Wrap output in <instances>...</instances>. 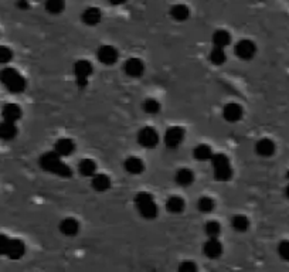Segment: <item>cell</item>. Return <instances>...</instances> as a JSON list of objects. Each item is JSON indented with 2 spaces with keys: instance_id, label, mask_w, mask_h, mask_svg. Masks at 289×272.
<instances>
[{
  "instance_id": "ac0fdd59",
  "label": "cell",
  "mask_w": 289,
  "mask_h": 272,
  "mask_svg": "<svg viewBox=\"0 0 289 272\" xmlns=\"http://www.w3.org/2000/svg\"><path fill=\"white\" fill-rule=\"evenodd\" d=\"M93 184L94 190H96L98 193L106 192L109 187H111V179L106 176V174H102V173H95L93 176Z\"/></svg>"
},
{
  "instance_id": "5b68a950",
  "label": "cell",
  "mask_w": 289,
  "mask_h": 272,
  "mask_svg": "<svg viewBox=\"0 0 289 272\" xmlns=\"http://www.w3.org/2000/svg\"><path fill=\"white\" fill-rule=\"evenodd\" d=\"M74 74L77 79V85L84 88L88 85V77L93 74V64L87 60H80L74 64Z\"/></svg>"
},
{
  "instance_id": "4316f807",
  "label": "cell",
  "mask_w": 289,
  "mask_h": 272,
  "mask_svg": "<svg viewBox=\"0 0 289 272\" xmlns=\"http://www.w3.org/2000/svg\"><path fill=\"white\" fill-rule=\"evenodd\" d=\"M257 153L261 155V156H271L275 150L274 143L269 140V139H262L257 143Z\"/></svg>"
},
{
  "instance_id": "8d00e7d4",
  "label": "cell",
  "mask_w": 289,
  "mask_h": 272,
  "mask_svg": "<svg viewBox=\"0 0 289 272\" xmlns=\"http://www.w3.org/2000/svg\"><path fill=\"white\" fill-rule=\"evenodd\" d=\"M17 7L20 10H27L30 7V3H29V0H17Z\"/></svg>"
},
{
  "instance_id": "603a6c76",
  "label": "cell",
  "mask_w": 289,
  "mask_h": 272,
  "mask_svg": "<svg viewBox=\"0 0 289 272\" xmlns=\"http://www.w3.org/2000/svg\"><path fill=\"white\" fill-rule=\"evenodd\" d=\"M193 155H194V158L198 162H207V160H211V158H213V150H211V147L208 146V145L201 143V145H197L194 147Z\"/></svg>"
},
{
  "instance_id": "9c48e42d",
  "label": "cell",
  "mask_w": 289,
  "mask_h": 272,
  "mask_svg": "<svg viewBox=\"0 0 289 272\" xmlns=\"http://www.w3.org/2000/svg\"><path fill=\"white\" fill-rule=\"evenodd\" d=\"M124 69H125L127 75L132 77V78H138V77H140L145 72V64L139 58H129L127 63H125Z\"/></svg>"
},
{
  "instance_id": "8992f818",
  "label": "cell",
  "mask_w": 289,
  "mask_h": 272,
  "mask_svg": "<svg viewBox=\"0 0 289 272\" xmlns=\"http://www.w3.org/2000/svg\"><path fill=\"white\" fill-rule=\"evenodd\" d=\"M138 142L140 146L152 149V147H155L158 145V142H159V135H158V132H156L153 128L146 126V128H142V129L139 131Z\"/></svg>"
},
{
  "instance_id": "6da1fadb",
  "label": "cell",
  "mask_w": 289,
  "mask_h": 272,
  "mask_svg": "<svg viewBox=\"0 0 289 272\" xmlns=\"http://www.w3.org/2000/svg\"><path fill=\"white\" fill-rule=\"evenodd\" d=\"M38 163L43 170L61 176V177H71V174H72V170L69 169L68 165H65L61 160V156L57 155L56 152H47L44 155H41Z\"/></svg>"
},
{
  "instance_id": "d590c367",
  "label": "cell",
  "mask_w": 289,
  "mask_h": 272,
  "mask_svg": "<svg viewBox=\"0 0 289 272\" xmlns=\"http://www.w3.org/2000/svg\"><path fill=\"white\" fill-rule=\"evenodd\" d=\"M179 270L185 272H190V271H196L197 267L194 265V262H192V261H185V262L179 267Z\"/></svg>"
},
{
  "instance_id": "74e56055",
  "label": "cell",
  "mask_w": 289,
  "mask_h": 272,
  "mask_svg": "<svg viewBox=\"0 0 289 272\" xmlns=\"http://www.w3.org/2000/svg\"><path fill=\"white\" fill-rule=\"evenodd\" d=\"M111 4H114V6H121V4H125L127 3V0H108Z\"/></svg>"
},
{
  "instance_id": "52a82bcc",
  "label": "cell",
  "mask_w": 289,
  "mask_h": 272,
  "mask_svg": "<svg viewBox=\"0 0 289 272\" xmlns=\"http://www.w3.org/2000/svg\"><path fill=\"white\" fill-rule=\"evenodd\" d=\"M185 139V131L179 126H172L164 134V143L167 147H177Z\"/></svg>"
},
{
  "instance_id": "83f0119b",
  "label": "cell",
  "mask_w": 289,
  "mask_h": 272,
  "mask_svg": "<svg viewBox=\"0 0 289 272\" xmlns=\"http://www.w3.org/2000/svg\"><path fill=\"white\" fill-rule=\"evenodd\" d=\"M227 60V56L224 53V48H220V47H214L211 51H210V61L216 66H221L224 64Z\"/></svg>"
},
{
  "instance_id": "4dcf8cb0",
  "label": "cell",
  "mask_w": 289,
  "mask_h": 272,
  "mask_svg": "<svg viewBox=\"0 0 289 272\" xmlns=\"http://www.w3.org/2000/svg\"><path fill=\"white\" fill-rule=\"evenodd\" d=\"M197 208L201 213H210V211L214 210V200L210 199V197H201L197 202Z\"/></svg>"
},
{
  "instance_id": "e0dca14e",
  "label": "cell",
  "mask_w": 289,
  "mask_h": 272,
  "mask_svg": "<svg viewBox=\"0 0 289 272\" xmlns=\"http://www.w3.org/2000/svg\"><path fill=\"white\" fill-rule=\"evenodd\" d=\"M81 20L87 26H96L101 22V10L96 7H88L82 11Z\"/></svg>"
},
{
  "instance_id": "44dd1931",
  "label": "cell",
  "mask_w": 289,
  "mask_h": 272,
  "mask_svg": "<svg viewBox=\"0 0 289 272\" xmlns=\"http://www.w3.org/2000/svg\"><path fill=\"white\" fill-rule=\"evenodd\" d=\"M170 16L173 17L176 22H186L189 19V16H190V9L186 4L177 3L170 9Z\"/></svg>"
},
{
  "instance_id": "4fadbf2b",
  "label": "cell",
  "mask_w": 289,
  "mask_h": 272,
  "mask_svg": "<svg viewBox=\"0 0 289 272\" xmlns=\"http://www.w3.org/2000/svg\"><path fill=\"white\" fill-rule=\"evenodd\" d=\"M1 116H3V121L16 124L22 118V108L16 103H6L1 108Z\"/></svg>"
},
{
  "instance_id": "484cf974",
  "label": "cell",
  "mask_w": 289,
  "mask_h": 272,
  "mask_svg": "<svg viewBox=\"0 0 289 272\" xmlns=\"http://www.w3.org/2000/svg\"><path fill=\"white\" fill-rule=\"evenodd\" d=\"M78 170H80V173H81L82 176L93 177L94 174L96 173V165L91 159H84L80 163V166H78Z\"/></svg>"
},
{
  "instance_id": "ba28073f",
  "label": "cell",
  "mask_w": 289,
  "mask_h": 272,
  "mask_svg": "<svg viewBox=\"0 0 289 272\" xmlns=\"http://www.w3.org/2000/svg\"><path fill=\"white\" fill-rule=\"evenodd\" d=\"M96 56H98V60L105 66H112L118 61V51L112 45H102L98 50Z\"/></svg>"
},
{
  "instance_id": "d4e9b609",
  "label": "cell",
  "mask_w": 289,
  "mask_h": 272,
  "mask_svg": "<svg viewBox=\"0 0 289 272\" xmlns=\"http://www.w3.org/2000/svg\"><path fill=\"white\" fill-rule=\"evenodd\" d=\"M230 41H231V35L227 30H217L213 35V43L216 47L225 48L227 45L230 44Z\"/></svg>"
},
{
  "instance_id": "e575fe53",
  "label": "cell",
  "mask_w": 289,
  "mask_h": 272,
  "mask_svg": "<svg viewBox=\"0 0 289 272\" xmlns=\"http://www.w3.org/2000/svg\"><path fill=\"white\" fill-rule=\"evenodd\" d=\"M9 241H10V238H7L6 236L0 234V255H6L7 247H9Z\"/></svg>"
},
{
  "instance_id": "cb8c5ba5",
  "label": "cell",
  "mask_w": 289,
  "mask_h": 272,
  "mask_svg": "<svg viewBox=\"0 0 289 272\" xmlns=\"http://www.w3.org/2000/svg\"><path fill=\"white\" fill-rule=\"evenodd\" d=\"M166 208L173 214H179L185 210V200L179 196H173L166 202Z\"/></svg>"
},
{
  "instance_id": "836d02e7",
  "label": "cell",
  "mask_w": 289,
  "mask_h": 272,
  "mask_svg": "<svg viewBox=\"0 0 289 272\" xmlns=\"http://www.w3.org/2000/svg\"><path fill=\"white\" fill-rule=\"evenodd\" d=\"M13 58V51L9 47L0 45V64H7Z\"/></svg>"
},
{
  "instance_id": "d6a6232c",
  "label": "cell",
  "mask_w": 289,
  "mask_h": 272,
  "mask_svg": "<svg viewBox=\"0 0 289 272\" xmlns=\"http://www.w3.org/2000/svg\"><path fill=\"white\" fill-rule=\"evenodd\" d=\"M221 233V226L217 221H208L206 224V234L210 238H217Z\"/></svg>"
},
{
  "instance_id": "f546056e",
  "label": "cell",
  "mask_w": 289,
  "mask_h": 272,
  "mask_svg": "<svg viewBox=\"0 0 289 272\" xmlns=\"http://www.w3.org/2000/svg\"><path fill=\"white\" fill-rule=\"evenodd\" d=\"M64 7H65L64 0H47L46 1V10L50 14H60L64 10Z\"/></svg>"
},
{
  "instance_id": "d6986e66",
  "label": "cell",
  "mask_w": 289,
  "mask_h": 272,
  "mask_svg": "<svg viewBox=\"0 0 289 272\" xmlns=\"http://www.w3.org/2000/svg\"><path fill=\"white\" fill-rule=\"evenodd\" d=\"M17 136V126L14 122L3 121L0 124V139L3 140H12Z\"/></svg>"
},
{
  "instance_id": "3957f363",
  "label": "cell",
  "mask_w": 289,
  "mask_h": 272,
  "mask_svg": "<svg viewBox=\"0 0 289 272\" xmlns=\"http://www.w3.org/2000/svg\"><path fill=\"white\" fill-rule=\"evenodd\" d=\"M135 204H136V208H138L139 214L142 215L143 218H155L158 215V205L153 200V196L151 193H139L138 196L135 197Z\"/></svg>"
},
{
  "instance_id": "7c38bea8",
  "label": "cell",
  "mask_w": 289,
  "mask_h": 272,
  "mask_svg": "<svg viewBox=\"0 0 289 272\" xmlns=\"http://www.w3.org/2000/svg\"><path fill=\"white\" fill-rule=\"evenodd\" d=\"M243 108L238 103H235V102L227 103L224 106V109H223V116L228 122H238L243 118Z\"/></svg>"
},
{
  "instance_id": "2e32d148",
  "label": "cell",
  "mask_w": 289,
  "mask_h": 272,
  "mask_svg": "<svg viewBox=\"0 0 289 272\" xmlns=\"http://www.w3.org/2000/svg\"><path fill=\"white\" fill-rule=\"evenodd\" d=\"M203 249H204V254L211 260L219 258L221 255V252H223V247H221L220 241L217 238H210L207 242L204 244V248Z\"/></svg>"
},
{
  "instance_id": "7402d4cb",
  "label": "cell",
  "mask_w": 289,
  "mask_h": 272,
  "mask_svg": "<svg viewBox=\"0 0 289 272\" xmlns=\"http://www.w3.org/2000/svg\"><path fill=\"white\" fill-rule=\"evenodd\" d=\"M174 180H176V183H177L179 186L187 187V186H190V184L194 181V174H193L192 170L180 169L177 170V173H176V176H174Z\"/></svg>"
},
{
  "instance_id": "8fae6325",
  "label": "cell",
  "mask_w": 289,
  "mask_h": 272,
  "mask_svg": "<svg viewBox=\"0 0 289 272\" xmlns=\"http://www.w3.org/2000/svg\"><path fill=\"white\" fill-rule=\"evenodd\" d=\"M235 54L241 60H250L255 54V44L250 40H241L235 45Z\"/></svg>"
},
{
  "instance_id": "1f68e13d",
  "label": "cell",
  "mask_w": 289,
  "mask_h": 272,
  "mask_svg": "<svg viewBox=\"0 0 289 272\" xmlns=\"http://www.w3.org/2000/svg\"><path fill=\"white\" fill-rule=\"evenodd\" d=\"M143 109H145V112H148L149 115H156L161 111V103H159V101L153 100V98H149V100H146V101L143 102Z\"/></svg>"
},
{
  "instance_id": "5bb4252c",
  "label": "cell",
  "mask_w": 289,
  "mask_h": 272,
  "mask_svg": "<svg viewBox=\"0 0 289 272\" xmlns=\"http://www.w3.org/2000/svg\"><path fill=\"white\" fill-rule=\"evenodd\" d=\"M60 231L63 236H67V237H74L78 234L80 231V224L77 220L74 218H64L61 223H60Z\"/></svg>"
},
{
  "instance_id": "ffe728a7",
  "label": "cell",
  "mask_w": 289,
  "mask_h": 272,
  "mask_svg": "<svg viewBox=\"0 0 289 272\" xmlns=\"http://www.w3.org/2000/svg\"><path fill=\"white\" fill-rule=\"evenodd\" d=\"M124 166H125V170H127L128 173H130V174H140L145 170L143 162L139 158H136V156L128 158L125 160V163H124Z\"/></svg>"
},
{
  "instance_id": "7a4b0ae2",
  "label": "cell",
  "mask_w": 289,
  "mask_h": 272,
  "mask_svg": "<svg viewBox=\"0 0 289 272\" xmlns=\"http://www.w3.org/2000/svg\"><path fill=\"white\" fill-rule=\"evenodd\" d=\"M0 82L12 94H22L26 90V79L14 68H3L0 71Z\"/></svg>"
},
{
  "instance_id": "9a60e30c",
  "label": "cell",
  "mask_w": 289,
  "mask_h": 272,
  "mask_svg": "<svg viewBox=\"0 0 289 272\" xmlns=\"http://www.w3.org/2000/svg\"><path fill=\"white\" fill-rule=\"evenodd\" d=\"M75 149L74 142L68 139V137H63V139H58L54 145V152L60 155V156H69Z\"/></svg>"
},
{
  "instance_id": "277c9868",
  "label": "cell",
  "mask_w": 289,
  "mask_h": 272,
  "mask_svg": "<svg viewBox=\"0 0 289 272\" xmlns=\"http://www.w3.org/2000/svg\"><path fill=\"white\" fill-rule=\"evenodd\" d=\"M211 165H213L214 176H216L217 180L227 181L231 179V165H230V160H228V158H227L225 155H223V153L213 155V158H211Z\"/></svg>"
},
{
  "instance_id": "f1b7e54d",
  "label": "cell",
  "mask_w": 289,
  "mask_h": 272,
  "mask_svg": "<svg viewBox=\"0 0 289 272\" xmlns=\"http://www.w3.org/2000/svg\"><path fill=\"white\" fill-rule=\"evenodd\" d=\"M231 226L235 231L243 233V231H247V230H248V227H250V221H248V218H247V217H244V215L241 214L235 215V217H232Z\"/></svg>"
},
{
  "instance_id": "30bf717a",
  "label": "cell",
  "mask_w": 289,
  "mask_h": 272,
  "mask_svg": "<svg viewBox=\"0 0 289 272\" xmlns=\"http://www.w3.org/2000/svg\"><path fill=\"white\" fill-rule=\"evenodd\" d=\"M26 252V245L22 239L19 238H12L9 241V247H7V252L6 255L10 258V260H20Z\"/></svg>"
}]
</instances>
